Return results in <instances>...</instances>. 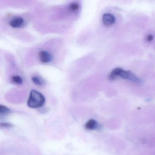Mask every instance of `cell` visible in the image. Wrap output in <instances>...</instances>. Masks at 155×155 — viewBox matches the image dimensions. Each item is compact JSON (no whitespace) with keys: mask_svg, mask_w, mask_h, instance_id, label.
<instances>
[{"mask_svg":"<svg viewBox=\"0 0 155 155\" xmlns=\"http://www.w3.org/2000/svg\"><path fill=\"white\" fill-rule=\"evenodd\" d=\"M24 20L22 17H15L10 21V25L13 28H19L23 25Z\"/></svg>","mask_w":155,"mask_h":155,"instance_id":"5b68a950","label":"cell"},{"mask_svg":"<svg viewBox=\"0 0 155 155\" xmlns=\"http://www.w3.org/2000/svg\"><path fill=\"white\" fill-rule=\"evenodd\" d=\"M1 127H11L12 124L9 123H4L1 124Z\"/></svg>","mask_w":155,"mask_h":155,"instance_id":"8fae6325","label":"cell"},{"mask_svg":"<svg viewBox=\"0 0 155 155\" xmlns=\"http://www.w3.org/2000/svg\"><path fill=\"white\" fill-rule=\"evenodd\" d=\"M118 77H120L125 79H128L136 83L141 82V80L133 73L130 71L124 70L121 68H116L114 69L110 73L108 76V78L111 81H113Z\"/></svg>","mask_w":155,"mask_h":155,"instance_id":"6da1fadb","label":"cell"},{"mask_svg":"<svg viewBox=\"0 0 155 155\" xmlns=\"http://www.w3.org/2000/svg\"><path fill=\"white\" fill-rule=\"evenodd\" d=\"M12 80L14 84H22L23 80L22 78L18 75H15L12 77Z\"/></svg>","mask_w":155,"mask_h":155,"instance_id":"52a82bcc","label":"cell"},{"mask_svg":"<svg viewBox=\"0 0 155 155\" xmlns=\"http://www.w3.org/2000/svg\"><path fill=\"white\" fill-rule=\"evenodd\" d=\"M32 81L37 85L41 86L43 84V82L41 80V78L37 76H33L32 78Z\"/></svg>","mask_w":155,"mask_h":155,"instance_id":"ba28073f","label":"cell"},{"mask_svg":"<svg viewBox=\"0 0 155 155\" xmlns=\"http://www.w3.org/2000/svg\"><path fill=\"white\" fill-rule=\"evenodd\" d=\"M97 127V123L94 119H91L88 120L85 124V127L88 130H94Z\"/></svg>","mask_w":155,"mask_h":155,"instance_id":"8992f818","label":"cell"},{"mask_svg":"<svg viewBox=\"0 0 155 155\" xmlns=\"http://www.w3.org/2000/svg\"><path fill=\"white\" fill-rule=\"evenodd\" d=\"M9 112H10V110L8 107L2 105H0V114L1 115L6 114H8Z\"/></svg>","mask_w":155,"mask_h":155,"instance_id":"9c48e42d","label":"cell"},{"mask_svg":"<svg viewBox=\"0 0 155 155\" xmlns=\"http://www.w3.org/2000/svg\"><path fill=\"white\" fill-rule=\"evenodd\" d=\"M45 98L41 93L35 90L30 92L27 101V105L32 108H37L42 107L44 104Z\"/></svg>","mask_w":155,"mask_h":155,"instance_id":"7a4b0ae2","label":"cell"},{"mask_svg":"<svg viewBox=\"0 0 155 155\" xmlns=\"http://www.w3.org/2000/svg\"><path fill=\"white\" fill-rule=\"evenodd\" d=\"M103 21L105 25L107 26H110L114 24L115 17L111 14L106 13L103 15Z\"/></svg>","mask_w":155,"mask_h":155,"instance_id":"3957f363","label":"cell"},{"mask_svg":"<svg viewBox=\"0 0 155 155\" xmlns=\"http://www.w3.org/2000/svg\"><path fill=\"white\" fill-rule=\"evenodd\" d=\"M154 37L153 35H147V41L148 42H151L153 41V39Z\"/></svg>","mask_w":155,"mask_h":155,"instance_id":"7c38bea8","label":"cell"},{"mask_svg":"<svg viewBox=\"0 0 155 155\" xmlns=\"http://www.w3.org/2000/svg\"><path fill=\"white\" fill-rule=\"evenodd\" d=\"M39 57L41 62L43 63H49L52 60V56L50 53L46 51H41L39 53Z\"/></svg>","mask_w":155,"mask_h":155,"instance_id":"277c9868","label":"cell"},{"mask_svg":"<svg viewBox=\"0 0 155 155\" xmlns=\"http://www.w3.org/2000/svg\"><path fill=\"white\" fill-rule=\"evenodd\" d=\"M79 9V5L76 3H72L70 6V9L72 12H76Z\"/></svg>","mask_w":155,"mask_h":155,"instance_id":"30bf717a","label":"cell"}]
</instances>
